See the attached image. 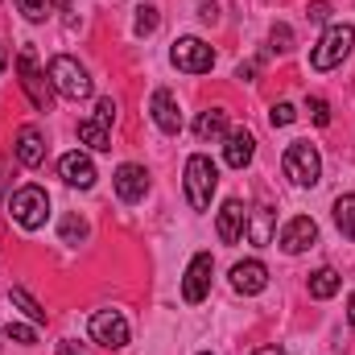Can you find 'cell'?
<instances>
[{"label": "cell", "mask_w": 355, "mask_h": 355, "mask_svg": "<svg viewBox=\"0 0 355 355\" xmlns=\"http://www.w3.org/2000/svg\"><path fill=\"white\" fill-rule=\"evenodd\" d=\"M285 178H289L293 186H318V178H322V157H318V149H314L310 141H293V145L285 149Z\"/></svg>", "instance_id": "5b68a950"}, {"label": "cell", "mask_w": 355, "mask_h": 355, "mask_svg": "<svg viewBox=\"0 0 355 355\" xmlns=\"http://www.w3.org/2000/svg\"><path fill=\"white\" fill-rule=\"evenodd\" d=\"M170 62L186 75H207L215 67V50L202 42V37H178L174 50H170Z\"/></svg>", "instance_id": "8992f818"}, {"label": "cell", "mask_w": 355, "mask_h": 355, "mask_svg": "<svg viewBox=\"0 0 355 355\" xmlns=\"http://www.w3.org/2000/svg\"><path fill=\"white\" fill-rule=\"evenodd\" d=\"M306 112H310V120H314L318 128H327V124H331V103H327L322 95H310V99H306Z\"/></svg>", "instance_id": "d4e9b609"}, {"label": "cell", "mask_w": 355, "mask_h": 355, "mask_svg": "<svg viewBox=\"0 0 355 355\" xmlns=\"http://www.w3.org/2000/svg\"><path fill=\"white\" fill-rule=\"evenodd\" d=\"M4 335H8V339H17V343H25V347H29V343H37L33 327H25V322H8V327H4Z\"/></svg>", "instance_id": "4dcf8cb0"}, {"label": "cell", "mask_w": 355, "mask_h": 355, "mask_svg": "<svg viewBox=\"0 0 355 355\" xmlns=\"http://www.w3.org/2000/svg\"><path fill=\"white\" fill-rule=\"evenodd\" d=\"M17 8L25 12V21H46L54 12V0H17Z\"/></svg>", "instance_id": "cb8c5ba5"}, {"label": "cell", "mask_w": 355, "mask_h": 355, "mask_svg": "<svg viewBox=\"0 0 355 355\" xmlns=\"http://www.w3.org/2000/svg\"><path fill=\"white\" fill-rule=\"evenodd\" d=\"M8 215H12L25 232H37V227L50 219V194H46L42 186H21V190H12V198H8Z\"/></svg>", "instance_id": "277c9868"}, {"label": "cell", "mask_w": 355, "mask_h": 355, "mask_svg": "<svg viewBox=\"0 0 355 355\" xmlns=\"http://www.w3.org/2000/svg\"><path fill=\"white\" fill-rule=\"evenodd\" d=\"M58 355H79V352H75V343H62V347H58Z\"/></svg>", "instance_id": "d590c367"}, {"label": "cell", "mask_w": 355, "mask_h": 355, "mask_svg": "<svg viewBox=\"0 0 355 355\" xmlns=\"http://www.w3.org/2000/svg\"><path fill=\"white\" fill-rule=\"evenodd\" d=\"M202 355H211V352H202Z\"/></svg>", "instance_id": "f35d334b"}, {"label": "cell", "mask_w": 355, "mask_h": 355, "mask_svg": "<svg viewBox=\"0 0 355 355\" xmlns=\"http://www.w3.org/2000/svg\"><path fill=\"white\" fill-rule=\"evenodd\" d=\"M153 29H157V8H153V4H141V8H137V33L149 37Z\"/></svg>", "instance_id": "4316f807"}, {"label": "cell", "mask_w": 355, "mask_h": 355, "mask_svg": "<svg viewBox=\"0 0 355 355\" xmlns=\"http://www.w3.org/2000/svg\"><path fill=\"white\" fill-rule=\"evenodd\" d=\"M0 194H4V162H0Z\"/></svg>", "instance_id": "74e56055"}, {"label": "cell", "mask_w": 355, "mask_h": 355, "mask_svg": "<svg viewBox=\"0 0 355 355\" xmlns=\"http://www.w3.org/2000/svg\"><path fill=\"white\" fill-rule=\"evenodd\" d=\"M87 331H91V339H95L99 347H112V352L128 343V322H124L120 310H95Z\"/></svg>", "instance_id": "ba28073f"}, {"label": "cell", "mask_w": 355, "mask_h": 355, "mask_svg": "<svg viewBox=\"0 0 355 355\" xmlns=\"http://www.w3.org/2000/svg\"><path fill=\"white\" fill-rule=\"evenodd\" d=\"M268 42H272V50H277V54H285V50H293V29H289V25H272Z\"/></svg>", "instance_id": "83f0119b"}, {"label": "cell", "mask_w": 355, "mask_h": 355, "mask_svg": "<svg viewBox=\"0 0 355 355\" xmlns=\"http://www.w3.org/2000/svg\"><path fill=\"white\" fill-rule=\"evenodd\" d=\"M149 112H153V124H157L166 137H178V132H182V107H178V95L170 87H157V91H153Z\"/></svg>", "instance_id": "8fae6325"}, {"label": "cell", "mask_w": 355, "mask_h": 355, "mask_svg": "<svg viewBox=\"0 0 355 355\" xmlns=\"http://www.w3.org/2000/svg\"><path fill=\"white\" fill-rule=\"evenodd\" d=\"M352 46H355V29L339 21V25H331V29L318 37V46L310 50V67H314V71H335V67L352 54Z\"/></svg>", "instance_id": "3957f363"}, {"label": "cell", "mask_w": 355, "mask_h": 355, "mask_svg": "<svg viewBox=\"0 0 355 355\" xmlns=\"http://www.w3.org/2000/svg\"><path fill=\"white\" fill-rule=\"evenodd\" d=\"M211 277H215V261H211V252H198V257L186 265V277H182V297H186L190 306H198V302L211 293Z\"/></svg>", "instance_id": "9c48e42d"}, {"label": "cell", "mask_w": 355, "mask_h": 355, "mask_svg": "<svg viewBox=\"0 0 355 355\" xmlns=\"http://www.w3.org/2000/svg\"><path fill=\"white\" fill-rule=\"evenodd\" d=\"M17 75H21V91L29 95V103H33L37 112H50V79L37 71V58H33L29 46L17 54Z\"/></svg>", "instance_id": "52a82bcc"}, {"label": "cell", "mask_w": 355, "mask_h": 355, "mask_svg": "<svg viewBox=\"0 0 355 355\" xmlns=\"http://www.w3.org/2000/svg\"><path fill=\"white\" fill-rule=\"evenodd\" d=\"M314 240H318V223H314L310 215H297V219H289V223L281 227V236H277V244H281L289 257H297V252L314 248Z\"/></svg>", "instance_id": "30bf717a"}, {"label": "cell", "mask_w": 355, "mask_h": 355, "mask_svg": "<svg viewBox=\"0 0 355 355\" xmlns=\"http://www.w3.org/2000/svg\"><path fill=\"white\" fill-rule=\"evenodd\" d=\"M194 137H198V141H219V137H227V112H223V107L202 112V116L194 120Z\"/></svg>", "instance_id": "d6986e66"}, {"label": "cell", "mask_w": 355, "mask_h": 355, "mask_svg": "<svg viewBox=\"0 0 355 355\" xmlns=\"http://www.w3.org/2000/svg\"><path fill=\"white\" fill-rule=\"evenodd\" d=\"M8 67V50H4V42H0V71Z\"/></svg>", "instance_id": "8d00e7d4"}, {"label": "cell", "mask_w": 355, "mask_h": 355, "mask_svg": "<svg viewBox=\"0 0 355 355\" xmlns=\"http://www.w3.org/2000/svg\"><path fill=\"white\" fill-rule=\"evenodd\" d=\"M17 162L25 166V170H37L42 162H46V141H42V132L33 128V124H25L21 132H17Z\"/></svg>", "instance_id": "9a60e30c"}, {"label": "cell", "mask_w": 355, "mask_h": 355, "mask_svg": "<svg viewBox=\"0 0 355 355\" xmlns=\"http://www.w3.org/2000/svg\"><path fill=\"white\" fill-rule=\"evenodd\" d=\"M268 285V268L261 261H240V265L232 268V289L236 293H244V297H252V293H261Z\"/></svg>", "instance_id": "5bb4252c"}, {"label": "cell", "mask_w": 355, "mask_h": 355, "mask_svg": "<svg viewBox=\"0 0 355 355\" xmlns=\"http://www.w3.org/2000/svg\"><path fill=\"white\" fill-rule=\"evenodd\" d=\"M91 120H99L103 128H112V124H116V99H112V95H103V99L95 103V116H91Z\"/></svg>", "instance_id": "f1b7e54d"}, {"label": "cell", "mask_w": 355, "mask_h": 355, "mask_svg": "<svg viewBox=\"0 0 355 355\" xmlns=\"http://www.w3.org/2000/svg\"><path fill=\"white\" fill-rule=\"evenodd\" d=\"M339 272L335 268H318V272H310V297H318V302H327V297H335L339 293Z\"/></svg>", "instance_id": "44dd1931"}, {"label": "cell", "mask_w": 355, "mask_h": 355, "mask_svg": "<svg viewBox=\"0 0 355 355\" xmlns=\"http://www.w3.org/2000/svg\"><path fill=\"white\" fill-rule=\"evenodd\" d=\"M46 79H50V87L58 91L62 99H71V103H79V99H87L91 95V75L71 58V54H58V58H50V71H46Z\"/></svg>", "instance_id": "6da1fadb"}, {"label": "cell", "mask_w": 355, "mask_h": 355, "mask_svg": "<svg viewBox=\"0 0 355 355\" xmlns=\"http://www.w3.org/2000/svg\"><path fill=\"white\" fill-rule=\"evenodd\" d=\"M112 186H116L120 202H141V198L149 194V174H145V166L124 162V166L116 170V178H112Z\"/></svg>", "instance_id": "7c38bea8"}, {"label": "cell", "mask_w": 355, "mask_h": 355, "mask_svg": "<svg viewBox=\"0 0 355 355\" xmlns=\"http://www.w3.org/2000/svg\"><path fill=\"white\" fill-rule=\"evenodd\" d=\"M272 236H277V215H272V207H257V211H252V223H248V240H252L257 248H265V244H272Z\"/></svg>", "instance_id": "ac0fdd59"}, {"label": "cell", "mask_w": 355, "mask_h": 355, "mask_svg": "<svg viewBox=\"0 0 355 355\" xmlns=\"http://www.w3.org/2000/svg\"><path fill=\"white\" fill-rule=\"evenodd\" d=\"M58 174H62V182L67 186H79V190H91L95 186V162H91L87 153H67L62 162H58Z\"/></svg>", "instance_id": "4fadbf2b"}, {"label": "cell", "mask_w": 355, "mask_h": 355, "mask_svg": "<svg viewBox=\"0 0 355 355\" xmlns=\"http://www.w3.org/2000/svg\"><path fill=\"white\" fill-rule=\"evenodd\" d=\"M252 153H257V141H252V132H248V128L227 132V141H223V162H227L232 170H244V166L252 162Z\"/></svg>", "instance_id": "2e32d148"}, {"label": "cell", "mask_w": 355, "mask_h": 355, "mask_svg": "<svg viewBox=\"0 0 355 355\" xmlns=\"http://www.w3.org/2000/svg\"><path fill=\"white\" fill-rule=\"evenodd\" d=\"M244 223H248L244 202H240V198H227L223 211H219V240H223V244H236V240L244 236Z\"/></svg>", "instance_id": "e0dca14e"}, {"label": "cell", "mask_w": 355, "mask_h": 355, "mask_svg": "<svg viewBox=\"0 0 355 355\" xmlns=\"http://www.w3.org/2000/svg\"><path fill=\"white\" fill-rule=\"evenodd\" d=\"M268 120H272V128H285V124H293V120H297V112H293V103H272Z\"/></svg>", "instance_id": "f546056e"}, {"label": "cell", "mask_w": 355, "mask_h": 355, "mask_svg": "<svg viewBox=\"0 0 355 355\" xmlns=\"http://www.w3.org/2000/svg\"><path fill=\"white\" fill-rule=\"evenodd\" d=\"M335 227L343 232V240H355V194L335 198Z\"/></svg>", "instance_id": "7402d4cb"}, {"label": "cell", "mask_w": 355, "mask_h": 355, "mask_svg": "<svg viewBox=\"0 0 355 355\" xmlns=\"http://www.w3.org/2000/svg\"><path fill=\"white\" fill-rule=\"evenodd\" d=\"M79 240H87V223L79 215H67L62 219V244H79Z\"/></svg>", "instance_id": "484cf974"}, {"label": "cell", "mask_w": 355, "mask_h": 355, "mask_svg": "<svg viewBox=\"0 0 355 355\" xmlns=\"http://www.w3.org/2000/svg\"><path fill=\"white\" fill-rule=\"evenodd\" d=\"M215 186H219L215 162H211L207 153H194V157L186 162V198H190V207H194V211H207L211 198H215Z\"/></svg>", "instance_id": "7a4b0ae2"}, {"label": "cell", "mask_w": 355, "mask_h": 355, "mask_svg": "<svg viewBox=\"0 0 355 355\" xmlns=\"http://www.w3.org/2000/svg\"><path fill=\"white\" fill-rule=\"evenodd\" d=\"M347 322H352V327H355V293H352V297H347Z\"/></svg>", "instance_id": "e575fe53"}, {"label": "cell", "mask_w": 355, "mask_h": 355, "mask_svg": "<svg viewBox=\"0 0 355 355\" xmlns=\"http://www.w3.org/2000/svg\"><path fill=\"white\" fill-rule=\"evenodd\" d=\"M252 75H257V62H240V71H236V79H244V83H252Z\"/></svg>", "instance_id": "d6a6232c"}, {"label": "cell", "mask_w": 355, "mask_h": 355, "mask_svg": "<svg viewBox=\"0 0 355 355\" xmlns=\"http://www.w3.org/2000/svg\"><path fill=\"white\" fill-rule=\"evenodd\" d=\"M310 21H318V25L331 21V4H327V0H314V4H310Z\"/></svg>", "instance_id": "1f68e13d"}, {"label": "cell", "mask_w": 355, "mask_h": 355, "mask_svg": "<svg viewBox=\"0 0 355 355\" xmlns=\"http://www.w3.org/2000/svg\"><path fill=\"white\" fill-rule=\"evenodd\" d=\"M8 302H12V306H17L29 322H46V310L29 297V289H25V285H12V289H8Z\"/></svg>", "instance_id": "603a6c76"}, {"label": "cell", "mask_w": 355, "mask_h": 355, "mask_svg": "<svg viewBox=\"0 0 355 355\" xmlns=\"http://www.w3.org/2000/svg\"><path fill=\"white\" fill-rule=\"evenodd\" d=\"M252 355H289V352H285V347H257Z\"/></svg>", "instance_id": "836d02e7"}, {"label": "cell", "mask_w": 355, "mask_h": 355, "mask_svg": "<svg viewBox=\"0 0 355 355\" xmlns=\"http://www.w3.org/2000/svg\"><path fill=\"white\" fill-rule=\"evenodd\" d=\"M79 141L95 153H103V149H112V128H103L99 120H79Z\"/></svg>", "instance_id": "ffe728a7"}]
</instances>
